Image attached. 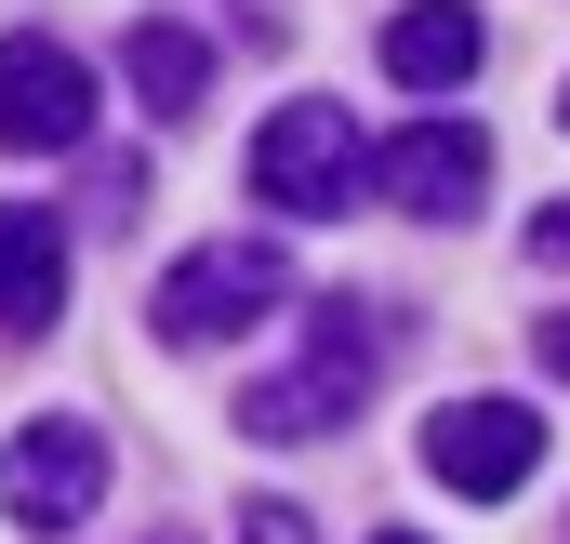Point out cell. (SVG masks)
<instances>
[{"instance_id":"obj_1","label":"cell","mask_w":570,"mask_h":544,"mask_svg":"<svg viewBox=\"0 0 570 544\" xmlns=\"http://www.w3.org/2000/svg\"><path fill=\"white\" fill-rule=\"evenodd\" d=\"M372 372H385V319H372V292H318V305H305V359L266 372V386L239 399V425H253V438H332L345 411L372 399Z\"/></svg>"},{"instance_id":"obj_2","label":"cell","mask_w":570,"mask_h":544,"mask_svg":"<svg viewBox=\"0 0 570 544\" xmlns=\"http://www.w3.org/2000/svg\"><path fill=\"white\" fill-rule=\"evenodd\" d=\"M266 305H292V253L253 226V240H199L186 266H159V346H239Z\"/></svg>"},{"instance_id":"obj_3","label":"cell","mask_w":570,"mask_h":544,"mask_svg":"<svg viewBox=\"0 0 570 544\" xmlns=\"http://www.w3.org/2000/svg\"><path fill=\"white\" fill-rule=\"evenodd\" d=\"M253 200H266V213H305V226L358 213V120H345L332 94H292L279 120L253 134Z\"/></svg>"},{"instance_id":"obj_4","label":"cell","mask_w":570,"mask_h":544,"mask_svg":"<svg viewBox=\"0 0 570 544\" xmlns=\"http://www.w3.org/2000/svg\"><path fill=\"white\" fill-rule=\"evenodd\" d=\"M107 505V438L80 425V411H40L13 451H0V518L13 532H80Z\"/></svg>"},{"instance_id":"obj_5","label":"cell","mask_w":570,"mask_h":544,"mask_svg":"<svg viewBox=\"0 0 570 544\" xmlns=\"http://www.w3.org/2000/svg\"><path fill=\"white\" fill-rule=\"evenodd\" d=\"M358 186H372V200H399L412 226H451V213H478V186H491V134H478V120L385 134V146H358Z\"/></svg>"},{"instance_id":"obj_6","label":"cell","mask_w":570,"mask_h":544,"mask_svg":"<svg viewBox=\"0 0 570 544\" xmlns=\"http://www.w3.org/2000/svg\"><path fill=\"white\" fill-rule=\"evenodd\" d=\"M531 465H544V411H518V399H451V411H425V478H438V492L504 505V492H531Z\"/></svg>"},{"instance_id":"obj_7","label":"cell","mask_w":570,"mask_h":544,"mask_svg":"<svg viewBox=\"0 0 570 544\" xmlns=\"http://www.w3.org/2000/svg\"><path fill=\"white\" fill-rule=\"evenodd\" d=\"M94 134V67L67 54V40H40V27H13L0 40V146L13 159H53V146Z\"/></svg>"},{"instance_id":"obj_8","label":"cell","mask_w":570,"mask_h":544,"mask_svg":"<svg viewBox=\"0 0 570 544\" xmlns=\"http://www.w3.org/2000/svg\"><path fill=\"white\" fill-rule=\"evenodd\" d=\"M478 54H491L478 0H412V13H385V80H399V94H451V80H478Z\"/></svg>"},{"instance_id":"obj_9","label":"cell","mask_w":570,"mask_h":544,"mask_svg":"<svg viewBox=\"0 0 570 544\" xmlns=\"http://www.w3.org/2000/svg\"><path fill=\"white\" fill-rule=\"evenodd\" d=\"M67 305V240L40 200H0V332H53Z\"/></svg>"},{"instance_id":"obj_10","label":"cell","mask_w":570,"mask_h":544,"mask_svg":"<svg viewBox=\"0 0 570 544\" xmlns=\"http://www.w3.org/2000/svg\"><path fill=\"white\" fill-rule=\"evenodd\" d=\"M120 80H134L146 120H186V107H199V80H213V40H199V27H173V13H146L134 40H120Z\"/></svg>"},{"instance_id":"obj_11","label":"cell","mask_w":570,"mask_h":544,"mask_svg":"<svg viewBox=\"0 0 570 544\" xmlns=\"http://www.w3.org/2000/svg\"><path fill=\"white\" fill-rule=\"evenodd\" d=\"M239 544H305V505H266V492H253V505H239Z\"/></svg>"},{"instance_id":"obj_12","label":"cell","mask_w":570,"mask_h":544,"mask_svg":"<svg viewBox=\"0 0 570 544\" xmlns=\"http://www.w3.org/2000/svg\"><path fill=\"white\" fill-rule=\"evenodd\" d=\"M531 253H544V266H570V200H558V213H531Z\"/></svg>"},{"instance_id":"obj_13","label":"cell","mask_w":570,"mask_h":544,"mask_svg":"<svg viewBox=\"0 0 570 544\" xmlns=\"http://www.w3.org/2000/svg\"><path fill=\"white\" fill-rule=\"evenodd\" d=\"M544 372H558V386H570V319H544Z\"/></svg>"},{"instance_id":"obj_14","label":"cell","mask_w":570,"mask_h":544,"mask_svg":"<svg viewBox=\"0 0 570 544\" xmlns=\"http://www.w3.org/2000/svg\"><path fill=\"white\" fill-rule=\"evenodd\" d=\"M372 544H425V532H372Z\"/></svg>"},{"instance_id":"obj_15","label":"cell","mask_w":570,"mask_h":544,"mask_svg":"<svg viewBox=\"0 0 570 544\" xmlns=\"http://www.w3.org/2000/svg\"><path fill=\"white\" fill-rule=\"evenodd\" d=\"M558 120H570V94H558Z\"/></svg>"},{"instance_id":"obj_16","label":"cell","mask_w":570,"mask_h":544,"mask_svg":"<svg viewBox=\"0 0 570 544\" xmlns=\"http://www.w3.org/2000/svg\"><path fill=\"white\" fill-rule=\"evenodd\" d=\"M159 544H173V532H159Z\"/></svg>"}]
</instances>
